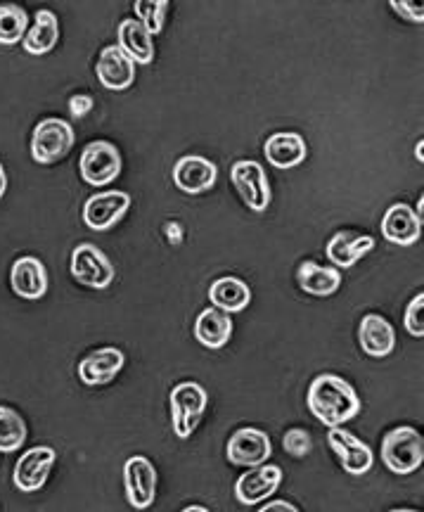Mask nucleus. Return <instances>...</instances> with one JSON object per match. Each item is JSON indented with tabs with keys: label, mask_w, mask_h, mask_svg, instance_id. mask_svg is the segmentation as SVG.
<instances>
[{
	"label": "nucleus",
	"mask_w": 424,
	"mask_h": 512,
	"mask_svg": "<svg viewBox=\"0 0 424 512\" xmlns=\"http://www.w3.org/2000/svg\"><path fill=\"white\" fill-rule=\"evenodd\" d=\"M308 411L325 427H342L361 413V396L344 377L325 373L311 382L306 394Z\"/></svg>",
	"instance_id": "nucleus-1"
},
{
	"label": "nucleus",
	"mask_w": 424,
	"mask_h": 512,
	"mask_svg": "<svg viewBox=\"0 0 424 512\" xmlns=\"http://www.w3.org/2000/svg\"><path fill=\"white\" fill-rule=\"evenodd\" d=\"M69 271H72L76 283L88 287V290H107L117 278V268L109 261V256L91 242H81L74 247Z\"/></svg>",
	"instance_id": "nucleus-5"
},
{
	"label": "nucleus",
	"mask_w": 424,
	"mask_h": 512,
	"mask_svg": "<svg viewBox=\"0 0 424 512\" xmlns=\"http://www.w3.org/2000/svg\"><path fill=\"white\" fill-rule=\"evenodd\" d=\"M57 453L50 446H34L19 456L15 472H12V482L22 494H34V491L43 489L48 482L50 470L55 467Z\"/></svg>",
	"instance_id": "nucleus-8"
},
{
	"label": "nucleus",
	"mask_w": 424,
	"mask_h": 512,
	"mask_svg": "<svg viewBox=\"0 0 424 512\" xmlns=\"http://www.w3.org/2000/svg\"><path fill=\"white\" fill-rule=\"evenodd\" d=\"M259 512H301V510L289 501H271V503L263 505Z\"/></svg>",
	"instance_id": "nucleus-35"
},
{
	"label": "nucleus",
	"mask_w": 424,
	"mask_h": 512,
	"mask_svg": "<svg viewBox=\"0 0 424 512\" xmlns=\"http://www.w3.org/2000/svg\"><path fill=\"white\" fill-rule=\"evenodd\" d=\"M422 150H424V140H420V143H417V147H415V157H417V162H424Z\"/></svg>",
	"instance_id": "nucleus-37"
},
{
	"label": "nucleus",
	"mask_w": 424,
	"mask_h": 512,
	"mask_svg": "<svg viewBox=\"0 0 424 512\" xmlns=\"http://www.w3.org/2000/svg\"><path fill=\"white\" fill-rule=\"evenodd\" d=\"M209 302L214 309L223 313H240L252 302V290L249 285L240 278L226 275V278H218L209 287Z\"/></svg>",
	"instance_id": "nucleus-22"
},
{
	"label": "nucleus",
	"mask_w": 424,
	"mask_h": 512,
	"mask_svg": "<svg viewBox=\"0 0 424 512\" xmlns=\"http://www.w3.org/2000/svg\"><path fill=\"white\" fill-rule=\"evenodd\" d=\"M389 512H420V510H410V508H394V510H389Z\"/></svg>",
	"instance_id": "nucleus-40"
},
{
	"label": "nucleus",
	"mask_w": 424,
	"mask_h": 512,
	"mask_svg": "<svg viewBox=\"0 0 424 512\" xmlns=\"http://www.w3.org/2000/svg\"><path fill=\"white\" fill-rule=\"evenodd\" d=\"M81 178L88 185L102 188V185L114 183L121 174V152L119 147L109 140H93L83 147L79 159Z\"/></svg>",
	"instance_id": "nucleus-6"
},
{
	"label": "nucleus",
	"mask_w": 424,
	"mask_h": 512,
	"mask_svg": "<svg viewBox=\"0 0 424 512\" xmlns=\"http://www.w3.org/2000/svg\"><path fill=\"white\" fill-rule=\"evenodd\" d=\"M128 209H131V195H128V192H98V195L88 197L86 204H83V223L91 230L105 233V230H112L121 219H124Z\"/></svg>",
	"instance_id": "nucleus-10"
},
{
	"label": "nucleus",
	"mask_w": 424,
	"mask_h": 512,
	"mask_svg": "<svg viewBox=\"0 0 424 512\" xmlns=\"http://www.w3.org/2000/svg\"><path fill=\"white\" fill-rule=\"evenodd\" d=\"M403 325H406V330L413 337L417 339L424 337V294L422 292L410 299L406 316H403Z\"/></svg>",
	"instance_id": "nucleus-31"
},
{
	"label": "nucleus",
	"mask_w": 424,
	"mask_h": 512,
	"mask_svg": "<svg viewBox=\"0 0 424 512\" xmlns=\"http://www.w3.org/2000/svg\"><path fill=\"white\" fill-rule=\"evenodd\" d=\"M169 406L173 434L178 439H190V434L197 430L199 420L207 411L209 394L199 382H181L171 389Z\"/></svg>",
	"instance_id": "nucleus-3"
},
{
	"label": "nucleus",
	"mask_w": 424,
	"mask_h": 512,
	"mask_svg": "<svg viewBox=\"0 0 424 512\" xmlns=\"http://www.w3.org/2000/svg\"><path fill=\"white\" fill-rule=\"evenodd\" d=\"M382 460L398 477L417 472L424 463V439L422 434L410 425H401L384 434L382 439Z\"/></svg>",
	"instance_id": "nucleus-2"
},
{
	"label": "nucleus",
	"mask_w": 424,
	"mask_h": 512,
	"mask_svg": "<svg viewBox=\"0 0 424 512\" xmlns=\"http://www.w3.org/2000/svg\"><path fill=\"white\" fill-rule=\"evenodd\" d=\"M233 337V320L228 313L214 309H204L195 320V339L207 349H223Z\"/></svg>",
	"instance_id": "nucleus-23"
},
{
	"label": "nucleus",
	"mask_w": 424,
	"mask_h": 512,
	"mask_svg": "<svg viewBox=\"0 0 424 512\" xmlns=\"http://www.w3.org/2000/svg\"><path fill=\"white\" fill-rule=\"evenodd\" d=\"M263 152H266L268 164H273L275 169L280 171L297 169V166L304 164L308 157L304 136H299V133L294 131L273 133V136L266 140V145H263Z\"/></svg>",
	"instance_id": "nucleus-19"
},
{
	"label": "nucleus",
	"mask_w": 424,
	"mask_h": 512,
	"mask_svg": "<svg viewBox=\"0 0 424 512\" xmlns=\"http://www.w3.org/2000/svg\"><path fill=\"white\" fill-rule=\"evenodd\" d=\"M282 467L263 463L259 467H252L235 482V498L242 505H256L273 496L282 484Z\"/></svg>",
	"instance_id": "nucleus-13"
},
{
	"label": "nucleus",
	"mask_w": 424,
	"mask_h": 512,
	"mask_svg": "<svg viewBox=\"0 0 424 512\" xmlns=\"http://www.w3.org/2000/svg\"><path fill=\"white\" fill-rule=\"evenodd\" d=\"M133 12H136L138 22L143 24L152 36H157L164 31L169 0H138V3L133 5Z\"/></svg>",
	"instance_id": "nucleus-29"
},
{
	"label": "nucleus",
	"mask_w": 424,
	"mask_h": 512,
	"mask_svg": "<svg viewBox=\"0 0 424 512\" xmlns=\"http://www.w3.org/2000/svg\"><path fill=\"white\" fill-rule=\"evenodd\" d=\"M5 190H8V174H5V166L0 164V200H3Z\"/></svg>",
	"instance_id": "nucleus-36"
},
{
	"label": "nucleus",
	"mask_w": 424,
	"mask_h": 512,
	"mask_svg": "<svg viewBox=\"0 0 424 512\" xmlns=\"http://www.w3.org/2000/svg\"><path fill=\"white\" fill-rule=\"evenodd\" d=\"M230 181L240 192L242 202L252 211H266L271 204V183H268L266 171L254 159H240L230 169Z\"/></svg>",
	"instance_id": "nucleus-7"
},
{
	"label": "nucleus",
	"mask_w": 424,
	"mask_h": 512,
	"mask_svg": "<svg viewBox=\"0 0 424 512\" xmlns=\"http://www.w3.org/2000/svg\"><path fill=\"white\" fill-rule=\"evenodd\" d=\"M27 441V425L15 408L0 406V453H15Z\"/></svg>",
	"instance_id": "nucleus-28"
},
{
	"label": "nucleus",
	"mask_w": 424,
	"mask_h": 512,
	"mask_svg": "<svg viewBox=\"0 0 424 512\" xmlns=\"http://www.w3.org/2000/svg\"><path fill=\"white\" fill-rule=\"evenodd\" d=\"M57 41H60V22H57L55 12L38 10L34 24L22 41L24 50L29 55H48L57 46Z\"/></svg>",
	"instance_id": "nucleus-26"
},
{
	"label": "nucleus",
	"mask_w": 424,
	"mask_h": 512,
	"mask_svg": "<svg viewBox=\"0 0 424 512\" xmlns=\"http://www.w3.org/2000/svg\"><path fill=\"white\" fill-rule=\"evenodd\" d=\"M297 283L301 290L313 297H330L342 287V271L318 264V261H304L297 268Z\"/></svg>",
	"instance_id": "nucleus-24"
},
{
	"label": "nucleus",
	"mask_w": 424,
	"mask_h": 512,
	"mask_svg": "<svg viewBox=\"0 0 424 512\" xmlns=\"http://www.w3.org/2000/svg\"><path fill=\"white\" fill-rule=\"evenodd\" d=\"M375 249V238L372 235H358L351 230H339L327 242V259L332 261L334 268H351L356 261H361L365 254Z\"/></svg>",
	"instance_id": "nucleus-21"
},
{
	"label": "nucleus",
	"mask_w": 424,
	"mask_h": 512,
	"mask_svg": "<svg viewBox=\"0 0 424 512\" xmlns=\"http://www.w3.org/2000/svg\"><path fill=\"white\" fill-rule=\"evenodd\" d=\"M74 128L69 121L50 117L38 121L31 136V157L36 164H55L72 152Z\"/></svg>",
	"instance_id": "nucleus-4"
},
{
	"label": "nucleus",
	"mask_w": 424,
	"mask_h": 512,
	"mask_svg": "<svg viewBox=\"0 0 424 512\" xmlns=\"http://www.w3.org/2000/svg\"><path fill=\"white\" fill-rule=\"evenodd\" d=\"M358 342L361 349L372 358H384L396 349L394 325L379 313H368L358 325Z\"/></svg>",
	"instance_id": "nucleus-20"
},
{
	"label": "nucleus",
	"mask_w": 424,
	"mask_h": 512,
	"mask_svg": "<svg viewBox=\"0 0 424 512\" xmlns=\"http://www.w3.org/2000/svg\"><path fill=\"white\" fill-rule=\"evenodd\" d=\"M327 441H330L332 451L337 453L339 465L346 475L351 477H363L368 475L375 465V456H372V448L365 441L356 439L351 432L342 430V427H332L327 432Z\"/></svg>",
	"instance_id": "nucleus-12"
},
{
	"label": "nucleus",
	"mask_w": 424,
	"mask_h": 512,
	"mask_svg": "<svg viewBox=\"0 0 424 512\" xmlns=\"http://www.w3.org/2000/svg\"><path fill=\"white\" fill-rule=\"evenodd\" d=\"M95 74L107 91H126L136 81V62L119 46H107L98 57Z\"/></svg>",
	"instance_id": "nucleus-16"
},
{
	"label": "nucleus",
	"mask_w": 424,
	"mask_h": 512,
	"mask_svg": "<svg viewBox=\"0 0 424 512\" xmlns=\"http://www.w3.org/2000/svg\"><path fill=\"white\" fill-rule=\"evenodd\" d=\"M389 8L394 10L398 17H403L410 24H422L424 22L422 3H415V0H391Z\"/></svg>",
	"instance_id": "nucleus-32"
},
{
	"label": "nucleus",
	"mask_w": 424,
	"mask_h": 512,
	"mask_svg": "<svg viewBox=\"0 0 424 512\" xmlns=\"http://www.w3.org/2000/svg\"><path fill=\"white\" fill-rule=\"evenodd\" d=\"M126 501L131 508L147 510L157 498V467L150 458L133 456L124 463Z\"/></svg>",
	"instance_id": "nucleus-9"
},
{
	"label": "nucleus",
	"mask_w": 424,
	"mask_h": 512,
	"mask_svg": "<svg viewBox=\"0 0 424 512\" xmlns=\"http://www.w3.org/2000/svg\"><path fill=\"white\" fill-rule=\"evenodd\" d=\"M181 512H209V508H204V505H190V508H183Z\"/></svg>",
	"instance_id": "nucleus-38"
},
{
	"label": "nucleus",
	"mask_w": 424,
	"mask_h": 512,
	"mask_svg": "<svg viewBox=\"0 0 424 512\" xmlns=\"http://www.w3.org/2000/svg\"><path fill=\"white\" fill-rule=\"evenodd\" d=\"M126 356L124 351L117 347H102L95 349L79 363V380L88 387H100V384H109L121 373L124 368Z\"/></svg>",
	"instance_id": "nucleus-17"
},
{
	"label": "nucleus",
	"mask_w": 424,
	"mask_h": 512,
	"mask_svg": "<svg viewBox=\"0 0 424 512\" xmlns=\"http://www.w3.org/2000/svg\"><path fill=\"white\" fill-rule=\"evenodd\" d=\"M282 448H285L292 458H306L308 453L313 451V439L311 434L301 430V427H292V430H287L285 437H282Z\"/></svg>",
	"instance_id": "nucleus-30"
},
{
	"label": "nucleus",
	"mask_w": 424,
	"mask_h": 512,
	"mask_svg": "<svg viewBox=\"0 0 424 512\" xmlns=\"http://www.w3.org/2000/svg\"><path fill=\"white\" fill-rule=\"evenodd\" d=\"M166 240L171 242V245H181L183 242V226L178 221H169L166 223Z\"/></svg>",
	"instance_id": "nucleus-34"
},
{
	"label": "nucleus",
	"mask_w": 424,
	"mask_h": 512,
	"mask_svg": "<svg viewBox=\"0 0 424 512\" xmlns=\"http://www.w3.org/2000/svg\"><path fill=\"white\" fill-rule=\"evenodd\" d=\"M271 437L259 427H242L228 439L226 458L237 467H259L271 458Z\"/></svg>",
	"instance_id": "nucleus-11"
},
{
	"label": "nucleus",
	"mask_w": 424,
	"mask_h": 512,
	"mask_svg": "<svg viewBox=\"0 0 424 512\" xmlns=\"http://www.w3.org/2000/svg\"><path fill=\"white\" fill-rule=\"evenodd\" d=\"M10 285L17 297L29 299V302L41 299L48 292V271L43 266V261L36 259V256H22V259H17L10 271Z\"/></svg>",
	"instance_id": "nucleus-18"
},
{
	"label": "nucleus",
	"mask_w": 424,
	"mask_h": 512,
	"mask_svg": "<svg viewBox=\"0 0 424 512\" xmlns=\"http://www.w3.org/2000/svg\"><path fill=\"white\" fill-rule=\"evenodd\" d=\"M93 107H95V100L88 93H79V95H74V98H69V112H72V117H76V119L86 117Z\"/></svg>",
	"instance_id": "nucleus-33"
},
{
	"label": "nucleus",
	"mask_w": 424,
	"mask_h": 512,
	"mask_svg": "<svg viewBox=\"0 0 424 512\" xmlns=\"http://www.w3.org/2000/svg\"><path fill=\"white\" fill-rule=\"evenodd\" d=\"M29 31L27 10L15 3L0 5V46H17Z\"/></svg>",
	"instance_id": "nucleus-27"
},
{
	"label": "nucleus",
	"mask_w": 424,
	"mask_h": 512,
	"mask_svg": "<svg viewBox=\"0 0 424 512\" xmlns=\"http://www.w3.org/2000/svg\"><path fill=\"white\" fill-rule=\"evenodd\" d=\"M382 235L391 245L413 247L422 238V219L408 204H391L382 216Z\"/></svg>",
	"instance_id": "nucleus-15"
},
{
	"label": "nucleus",
	"mask_w": 424,
	"mask_h": 512,
	"mask_svg": "<svg viewBox=\"0 0 424 512\" xmlns=\"http://www.w3.org/2000/svg\"><path fill=\"white\" fill-rule=\"evenodd\" d=\"M173 183L181 192L188 195H202L209 192L216 185L218 169L214 162H209L207 157L199 155H185L173 164Z\"/></svg>",
	"instance_id": "nucleus-14"
},
{
	"label": "nucleus",
	"mask_w": 424,
	"mask_h": 512,
	"mask_svg": "<svg viewBox=\"0 0 424 512\" xmlns=\"http://www.w3.org/2000/svg\"><path fill=\"white\" fill-rule=\"evenodd\" d=\"M422 209H424V197H420V202H417V211H415V214L420 216V219H422Z\"/></svg>",
	"instance_id": "nucleus-39"
},
{
	"label": "nucleus",
	"mask_w": 424,
	"mask_h": 512,
	"mask_svg": "<svg viewBox=\"0 0 424 512\" xmlns=\"http://www.w3.org/2000/svg\"><path fill=\"white\" fill-rule=\"evenodd\" d=\"M119 48L136 64H150L154 60L152 34L136 17H126L117 29Z\"/></svg>",
	"instance_id": "nucleus-25"
}]
</instances>
